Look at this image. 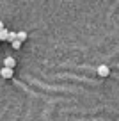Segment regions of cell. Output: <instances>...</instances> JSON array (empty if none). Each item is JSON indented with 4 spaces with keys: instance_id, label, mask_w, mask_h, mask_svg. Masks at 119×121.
<instances>
[{
    "instance_id": "cell-7",
    "label": "cell",
    "mask_w": 119,
    "mask_h": 121,
    "mask_svg": "<svg viewBox=\"0 0 119 121\" xmlns=\"http://www.w3.org/2000/svg\"><path fill=\"white\" fill-rule=\"evenodd\" d=\"M11 45H13V48H14V50H18L20 46H21V43H20V41H14V43H11Z\"/></svg>"
},
{
    "instance_id": "cell-3",
    "label": "cell",
    "mask_w": 119,
    "mask_h": 121,
    "mask_svg": "<svg viewBox=\"0 0 119 121\" xmlns=\"http://www.w3.org/2000/svg\"><path fill=\"white\" fill-rule=\"evenodd\" d=\"M108 73H110V68H108V66L101 64L100 68H98V75L100 77H108Z\"/></svg>"
},
{
    "instance_id": "cell-2",
    "label": "cell",
    "mask_w": 119,
    "mask_h": 121,
    "mask_svg": "<svg viewBox=\"0 0 119 121\" xmlns=\"http://www.w3.org/2000/svg\"><path fill=\"white\" fill-rule=\"evenodd\" d=\"M14 75V69H9V68H0V77L4 78H11Z\"/></svg>"
},
{
    "instance_id": "cell-8",
    "label": "cell",
    "mask_w": 119,
    "mask_h": 121,
    "mask_svg": "<svg viewBox=\"0 0 119 121\" xmlns=\"http://www.w3.org/2000/svg\"><path fill=\"white\" fill-rule=\"evenodd\" d=\"M2 29H4V23H2V22H0V30H2Z\"/></svg>"
},
{
    "instance_id": "cell-1",
    "label": "cell",
    "mask_w": 119,
    "mask_h": 121,
    "mask_svg": "<svg viewBox=\"0 0 119 121\" xmlns=\"http://www.w3.org/2000/svg\"><path fill=\"white\" fill-rule=\"evenodd\" d=\"M14 66H16V59H14V57H5V59H4V68L14 69Z\"/></svg>"
},
{
    "instance_id": "cell-4",
    "label": "cell",
    "mask_w": 119,
    "mask_h": 121,
    "mask_svg": "<svg viewBox=\"0 0 119 121\" xmlns=\"http://www.w3.org/2000/svg\"><path fill=\"white\" fill-rule=\"evenodd\" d=\"M7 36H9V30L4 27V29L0 30V41H7Z\"/></svg>"
},
{
    "instance_id": "cell-6",
    "label": "cell",
    "mask_w": 119,
    "mask_h": 121,
    "mask_svg": "<svg viewBox=\"0 0 119 121\" xmlns=\"http://www.w3.org/2000/svg\"><path fill=\"white\" fill-rule=\"evenodd\" d=\"M25 39H27V32H23V30H21V32H18V39H16V41L23 43Z\"/></svg>"
},
{
    "instance_id": "cell-5",
    "label": "cell",
    "mask_w": 119,
    "mask_h": 121,
    "mask_svg": "<svg viewBox=\"0 0 119 121\" xmlns=\"http://www.w3.org/2000/svg\"><path fill=\"white\" fill-rule=\"evenodd\" d=\"M16 39H18V32H9V36H7V41H9V43H14Z\"/></svg>"
}]
</instances>
